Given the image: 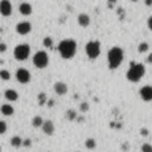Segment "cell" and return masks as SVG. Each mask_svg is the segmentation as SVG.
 <instances>
[{
  "mask_svg": "<svg viewBox=\"0 0 152 152\" xmlns=\"http://www.w3.org/2000/svg\"><path fill=\"white\" fill-rule=\"evenodd\" d=\"M58 52L59 55L62 56V58L64 59H70L73 58L76 54V50H77V44L74 39L72 38H65L62 39L58 44Z\"/></svg>",
  "mask_w": 152,
  "mask_h": 152,
  "instance_id": "1",
  "label": "cell"
},
{
  "mask_svg": "<svg viewBox=\"0 0 152 152\" xmlns=\"http://www.w3.org/2000/svg\"><path fill=\"white\" fill-rule=\"evenodd\" d=\"M107 61H108V67L109 69H117L120 67V64L124 61V50L119 46H113L108 50L107 54Z\"/></svg>",
  "mask_w": 152,
  "mask_h": 152,
  "instance_id": "2",
  "label": "cell"
},
{
  "mask_svg": "<svg viewBox=\"0 0 152 152\" xmlns=\"http://www.w3.org/2000/svg\"><path fill=\"white\" fill-rule=\"evenodd\" d=\"M145 75V67L141 63L131 62V65L126 73V77L130 82H139Z\"/></svg>",
  "mask_w": 152,
  "mask_h": 152,
  "instance_id": "3",
  "label": "cell"
},
{
  "mask_svg": "<svg viewBox=\"0 0 152 152\" xmlns=\"http://www.w3.org/2000/svg\"><path fill=\"white\" fill-rule=\"evenodd\" d=\"M86 54L90 59H96L101 54V45L99 40H89L86 44Z\"/></svg>",
  "mask_w": 152,
  "mask_h": 152,
  "instance_id": "4",
  "label": "cell"
},
{
  "mask_svg": "<svg viewBox=\"0 0 152 152\" xmlns=\"http://www.w3.org/2000/svg\"><path fill=\"white\" fill-rule=\"evenodd\" d=\"M32 62H33V65L38 69H44L48 67L49 64V56L45 51H43V50H39V51H37L32 58Z\"/></svg>",
  "mask_w": 152,
  "mask_h": 152,
  "instance_id": "5",
  "label": "cell"
},
{
  "mask_svg": "<svg viewBox=\"0 0 152 152\" xmlns=\"http://www.w3.org/2000/svg\"><path fill=\"white\" fill-rule=\"evenodd\" d=\"M31 54V48L27 44H19L13 50V56L17 61H25Z\"/></svg>",
  "mask_w": 152,
  "mask_h": 152,
  "instance_id": "6",
  "label": "cell"
},
{
  "mask_svg": "<svg viewBox=\"0 0 152 152\" xmlns=\"http://www.w3.org/2000/svg\"><path fill=\"white\" fill-rule=\"evenodd\" d=\"M16 78H17V81L19 83L26 85L31 81V73L25 68H19L16 72Z\"/></svg>",
  "mask_w": 152,
  "mask_h": 152,
  "instance_id": "7",
  "label": "cell"
},
{
  "mask_svg": "<svg viewBox=\"0 0 152 152\" xmlns=\"http://www.w3.org/2000/svg\"><path fill=\"white\" fill-rule=\"evenodd\" d=\"M16 31L20 36H26L32 31V25L30 22H26V20H24V22H19L16 25Z\"/></svg>",
  "mask_w": 152,
  "mask_h": 152,
  "instance_id": "8",
  "label": "cell"
},
{
  "mask_svg": "<svg viewBox=\"0 0 152 152\" xmlns=\"http://www.w3.org/2000/svg\"><path fill=\"white\" fill-rule=\"evenodd\" d=\"M13 12L12 4L10 0H1L0 1V13L3 17H10Z\"/></svg>",
  "mask_w": 152,
  "mask_h": 152,
  "instance_id": "9",
  "label": "cell"
},
{
  "mask_svg": "<svg viewBox=\"0 0 152 152\" xmlns=\"http://www.w3.org/2000/svg\"><path fill=\"white\" fill-rule=\"evenodd\" d=\"M139 95L145 102H150V101H152V86H150V85L143 86L139 90Z\"/></svg>",
  "mask_w": 152,
  "mask_h": 152,
  "instance_id": "10",
  "label": "cell"
},
{
  "mask_svg": "<svg viewBox=\"0 0 152 152\" xmlns=\"http://www.w3.org/2000/svg\"><path fill=\"white\" fill-rule=\"evenodd\" d=\"M68 89H69L68 85L64 83V82H62V81H58V82H56V83L54 85V92H55L57 95H59V96L65 95V94L68 93Z\"/></svg>",
  "mask_w": 152,
  "mask_h": 152,
  "instance_id": "11",
  "label": "cell"
},
{
  "mask_svg": "<svg viewBox=\"0 0 152 152\" xmlns=\"http://www.w3.org/2000/svg\"><path fill=\"white\" fill-rule=\"evenodd\" d=\"M42 131L43 133L46 136H52L55 133V125L51 120H45L44 124L42 126Z\"/></svg>",
  "mask_w": 152,
  "mask_h": 152,
  "instance_id": "12",
  "label": "cell"
},
{
  "mask_svg": "<svg viewBox=\"0 0 152 152\" xmlns=\"http://www.w3.org/2000/svg\"><path fill=\"white\" fill-rule=\"evenodd\" d=\"M19 12L22 13L23 16H31L32 12H33V8H32V5L30 3H22L19 5Z\"/></svg>",
  "mask_w": 152,
  "mask_h": 152,
  "instance_id": "13",
  "label": "cell"
},
{
  "mask_svg": "<svg viewBox=\"0 0 152 152\" xmlns=\"http://www.w3.org/2000/svg\"><path fill=\"white\" fill-rule=\"evenodd\" d=\"M77 23L81 27H88L90 25V17L87 13H80L77 17Z\"/></svg>",
  "mask_w": 152,
  "mask_h": 152,
  "instance_id": "14",
  "label": "cell"
},
{
  "mask_svg": "<svg viewBox=\"0 0 152 152\" xmlns=\"http://www.w3.org/2000/svg\"><path fill=\"white\" fill-rule=\"evenodd\" d=\"M0 112H1L5 117H11L14 113V107L10 104H4L1 107H0Z\"/></svg>",
  "mask_w": 152,
  "mask_h": 152,
  "instance_id": "15",
  "label": "cell"
},
{
  "mask_svg": "<svg viewBox=\"0 0 152 152\" xmlns=\"http://www.w3.org/2000/svg\"><path fill=\"white\" fill-rule=\"evenodd\" d=\"M4 95H5V99L7 101H10V102H14V101H17V99H18V93L14 89H6Z\"/></svg>",
  "mask_w": 152,
  "mask_h": 152,
  "instance_id": "16",
  "label": "cell"
},
{
  "mask_svg": "<svg viewBox=\"0 0 152 152\" xmlns=\"http://www.w3.org/2000/svg\"><path fill=\"white\" fill-rule=\"evenodd\" d=\"M31 124H32V126H33L35 128H39V127H42V126H43L44 120H43V118L40 117V115H35V117L32 118Z\"/></svg>",
  "mask_w": 152,
  "mask_h": 152,
  "instance_id": "17",
  "label": "cell"
},
{
  "mask_svg": "<svg viewBox=\"0 0 152 152\" xmlns=\"http://www.w3.org/2000/svg\"><path fill=\"white\" fill-rule=\"evenodd\" d=\"M11 145H12L13 147H16V149H18V147H20V146H23V139L20 138L19 136H13V137L11 138Z\"/></svg>",
  "mask_w": 152,
  "mask_h": 152,
  "instance_id": "18",
  "label": "cell"
},
{
  "mask_svg": "<svg viewBox=\"0 0 152 152\" xmlns=\"http://www.w3.org/2000/svg\"><path fill=\"white\" fill-rule=\"evenodd\" d=\"M85 146H86V149H88V150H94V149L96 147V140H95L94 138H88V139H86Z\"/></svg>",
  "mask_w": 152,
  "mask_h": 152,
  "instance_id": "19",
  "label": "cell"
},
{
  "mask_svg": "<svg viewBox=\"0 0 152 152\" xmlns=\"http://www.w3.org/2000/svg\"><path fill=\"white\" fill-rule=\"evenodd\" d=\"M37 101H38V105L39 106H44L48 104V96L45 93H39L37 95Z\"/></svg>",
  "mask_w": 152,
  "mask_h": 152,
  "instance_id": "20",
  "label": "cell"
},
{
  "mask_svg": "<svg viewBox=\"0 0 152 152\" xmlns=\"http://www.w3.org/2000/svg\"><path fill=\"white\" fill-rule=\"evenodd\" d=\"M149 49H150V45H149L147 42H141L138 45V52L139 54H145V52L149 51Z\"/></svg>",
  "mask_w": 152,
  "mask_h": 152,
  "instance_id": "21",
  "label": "cell"
},
{
  "mask_svg": "<svg viewBox=\"0 0 152 152\" xmlns=\"http://www.w3.org/2000/svg\"><path fill=\"white\" fill-rule=\"evenodd\" d=\"M65 118H67L69 121L76 120V119H77V113H76V110H74V109H68L67 113H65Z\"/></svg>",
  "mask_w": 152,
  "mask_h": 152,
  "instance_id": "22",
  "label": "cell"
},
{
  "mask_svg": "<svg viewBox=\"0 0 152 152\" xmlns=\"http://www.w3.org/2000/svg\"><path fill=\"white\" fill-rule=\"evenodd\" d=\"M43 45L45 48H48V49H51L54 46V39L51 37H45L43 39Z\"/></svg>",
  "mask_w": 152,
  "mask_h": 152,
  "instance_id": "23",
  "label": "cell"
},
{
  "mask_svg": "<svg viewBox=\"0 0 152 152\" xmlns=\"http://www.w3.org/2000/svg\"><path fill=\"white\" fill-rule=\"evenodd\" d=\"M0 78L4 80V81H7V80L11 78V74H10L8 70L1 69V70H0Z\"/></svg>",
  "mask_w": 152,
  "mask_h": 152,
  "instance_id": "24",
  "label": "cell"
},
{
  "mask_svg": "<svg viewBox=\"0 0 152 152\" xmlns=\"http://www.w3.org/2000/svg\"><path fill=\"white\" fill-rule=\"evenodd\" d=\"M141 152H152V145L149 143H144L141 145Z\"/></svg>",
  "mask_w": 152,
  "mask_h": 152,
  "instance_id": "25",
  "label": "cell"
},
{
  "mask_svg": "<svg viewBox=\"0 0 152 152\" xmlns=\"http://www.w3.org/2000/svg\"><path fill=\"white\" fill-rule=\"evenodd\" d=\"M80 110H81L82 113L88 112V110H89V104H88V102H81V105H80Z\"/></svg>",
  "mask_w": 152,
  "mask_h": 152,
  "instance_id": "26",
  "label": "cell"
},
{
  "mask_svg": "<svg viewBox=\"0 0 152 152\" xmlns=\"http://www.w3.org/2000/svg\"><path fill=\"white\" fill-rule=\"evenodd\" d=\"M6 131H7V124L5 123V121L0 120V134H4Z\"/></svg>",
  "mask_w": 152,
  "mask_h": 152,
  "instance_id": "27",
  "label": "cell"
},
{
  "mask_svg": "<svg viewBox=\"0 0 152 152\" xmlns=\"http://www.w3.org/2000/svg\"><path fill=\"white\" fill-rule=\"evenodd\" d=\"M31 145H32V140L30 138H26L25 140H23V146L24 147H31Z\"/></svg>",
  "mask_w": 152,
  "mask_h": 152,
  "instance_id": "28",
  "label": "cell"
},
{
  "mask_svg": "<svg viewBox=\"0 0 152 152\" xmlns=\"http://www.w3.org/2000/svg\"><path fill=\"white\" fill-rule=\"evenodd\" d=\"M118 16H119V18L123 20L124 18H125V10L124 8H121V7H119L118 8Z\"/></svg>",
  "mask_w": 152,
  "mask_h": 152,
  "instance_id": "29",
  "label": "cell"
},
{
  "mask_svg": "<svg viewBox=\"0 0 152 152\" xmlns=\"http://www.w3.org/2000/svg\"><path fill=\"white\" fill-rule=\"evenodd\" d=\"M140 134H141V136H144V137H146V136H149V134H150V132H149V130H147V128L143 127V128L140 130Z\"/></svg>",
  "mask_w": 152,
  "mask_h": 152,
  "instance_id": "30",
  "label": "cell"
},
{
  "mask_svg": "<svg viewBox=\"0 0 152 152\" xmlns=\"http://www.w3.org/2000/svg\"><path fill=\"white\" fill-rule=\"evenodd\" d=\"M7 50V45L5 43H0V52H5Z\"/></svg>",
  "mask_w": 152,
  "mask_h": 152,
  "instance_id": "31",
  "label": "cell"
},
{
  "mask_svg": "<svg viewBox=\"0 0 152 152\" xmlns=\"http://www.w3.org/2000/svg\"><path fill=\"white\" fill-rule=\"evenodd\" d=\"M146 62H147L149 64H152V52H150V54L147 55V57H146Z\"/></svg>",
  "mask_w": 152,
  "mask_h": 152,
  "instance_id": "32",
  "label": "cell"
},
{
  "mask_svg": "<svg viewBox=\"0 0 152 152\" xmlns=\"http://www.w3.org/2000/svg\"><path fill=\"white\" fill-rule=\"evenodd\" d=\"M147 27L151 30V31H152V16L147 19Z\"/></svg>",
  "mask_w": 152,
  "mask_h": 152,
  "instance_id": "33",
  "label": "cell"
},
{
  "mask_svg": "<svg viewBox=\"0 0 152 152\" xmlns=\"http://www.w3.org/2000/svg\"><path fill=\"white\" fill-rule=\"evenodd\" d=\"M107 1H108V7L112 8V7H113V5L118 1V0H107Z\"/></svg>",
  "mask_w": 152,
  "mask_h": 152,
  "instance_id": "34",
  "label": "cell"
},
{
  "mask_svg": "<svg viewBox=\"0 0 152 152\" xmlns=\"http://www.w3.org/2000/svg\"><path fill=\"white\" fill-rule=\"evenodd\" d=\"M144 4H145L147 7H151V6H152V0H144Z\"/></svg>",
  "mask_w": 152,
  "mask_h": 152,
  "instance_id": "35",
  "label": "cell"
},
{
  "mask_svg": "<svg viewBox=\"0 0 152 152\" xmlns=\"http://www.w3.org/2000/svg\"><path fill=\"white\" fill-rule=\"evenodd\" d=\"M49 107H52L54 106V100L52 99H50V100H48V104H46Z\"/></svg>",
  "mask_w": 152,
  "mask_h": 152,
  "instance_id": "36",
  "label": "cell"
},
{
  "mask_svg": "<svg viewBox=\"0 0 152 152\" xmlns=\"http://www.w3.org/2000/svg\"><path fill=\"white\" fill-rule=\"evenodd\" d=\"M127 150H130V144H125V145H123V151H127Z\"/></svg>",
  "mask_w": 152,
  "mask_h": 152,
  "instance_id": "37",
  "label": "cell"
},
{
  "mask_svg": "<svg viewBox=\"0 0 152 152\" xmlns=\"http://www.w3.org/2000/svg\"><path fill=\"white\" fill-rule=\"evenodd\" d=\"M130 1H132V3H138L139 0H130Z\"/></svg>",
  "mask_w": 152,
  "mask_h": 152,
  "instance_id": "38",
  "label": "cell"
},
{
  "mask_svg": "<svg viewBox=\"0 0 152 152\" xmlns=\"http://www.w3.org/2000/svg\"><path fill=\"white\" fill-rule=\"evenodd\" d=\"M0 152H1V147H0Z\"/></svg>",
  "mask_w": 152,
  "mask_h": 152,
  "instance_id": "39",
  "label": "cell"
}]
</instances>
